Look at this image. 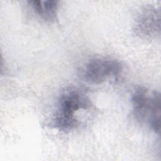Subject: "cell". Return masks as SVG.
<instances>
[{"label": "cell", "instance_id": "6da1fadb", "mask_svg": "<svg viewBox=\"0 0 161 161\" xmlns=\"http://www.w3.org/2000/svg\"><path fill=\"white\" fill-rule=\"evenodd\" d=\"M91 103L86 95L75 88L63 91L58 97L53 117V126L61 131L75 129L79 124L77 113L91 108Z\"/></svg>", "mask_w": 161, "mask_h": 161}, {"label": "cell", "instance_id": "7a4b0ae2", "mask_svg": "<svg viewBox=\"0 0 161 161\" xmlns=\"http://www.w3.org/2000/svg\"><path fill=\"white\" fill-rule=\"evenodd\" d=\"M131 105L136 119L146 124L156 135H160V94L144 87H137L131 96Z\"/></svg>", "mask_w": 161, "mask_h": 161}, {"label": "cell", "instance_id": "3957f363", "mask_svg": "<svg viewBox=\"0 0 161 161\" xmlns=\"http://www.w3.org/2000/svg\"><path fill=\"white\" fill-rule=\"evenodd\" d=\"M122 70V64L115 58H94L85 65L83 76L85 80L89 83L100 84L110 79L118 78Z\"/></svg>", "mask_w": 161, "mask_h": 161}, {"label": "cell", "instance_id": "277c9868", "mask_svg": "<svg viewBox=\"0 0 161 161\" xmlns=\"http://www.w3.org/2000/svg\"><path fill=\"white\" fill-rule=\"evenodd\" d=\"M135 34L142 38H153L160 35V13L158 8L149 6L143 8L134 25Z\"/></svg>", "mask_w": 161, "mask_h": 161}, {"label": "cell", "instance_id": "5b68a950", "mask_svg": "<svg viewBox=\"0 0 161 161\" xmlns=\"http://www.w3.org/2000/svg\"><path fill=\"white\" fill-rule=\"evenodd\" d=\"M28 3L33 11L42 19L47 21H52L55 19L59 1H28Z\"/></svg>", "mask_w": 161, "mask_h": 161}]
</instances>
